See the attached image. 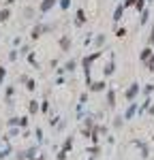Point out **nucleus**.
<instances>
[{
	"instance_id": "9",
	"label": "nucleus",
	"mask_w": 154,
	"mask_h": 160,
	"mask_svg": "<svg viewBox=\"0 0 154 160\" xmlns=\"http://www.w3.org/2000/svg\"><path fill=\"white\" fill-rule=\"evenodd\" d=\"M84 24H86V11L79 9V11L75 13V26H84Z\"/></svg>"
},
{
	"instance_id": "24",
	"label": "nucleus",
	"mask_w": 154,
	"mask_h": 160,
	"mask_svg": "<svg viewBox=\"0 0 154 160\" xmlns=\"http://www.w3.org/2000/svg\"><path fill=\"white\" fill-rule=\"evenodd\" d=\"M13 47H22V37H15V38H13Z\"/></svg>"
},
{
	"instance_id": "23",
	"label": "nucleus",
	"mask_w": 154,
	"mask_h": 160,
	"mask_svg": "<svg viewBox=\"0 0 154 160\" xmlns=\"http://www.w3.org/2000/svg\"><path fill=\"white\" fill-rule=\"evenodd\" d=\"M41 111H43V113H47V111H49V102H47V100H43V102H41Z\"/></svg>"
},
{
	"instance_id": "17",
	"label": "nucleus",
	"mask_w": 154,
	"mask_h": 160,
	"mask_svg": "<svg viewBox=\"0 0 154 160\" xmlns=\"http://www.w3.org/2000/svg\"><path fill=\"white\" fill-rule=\"evenodd\" d=\"M94 45H96V47H103V45H105V37H103V34H99V37L94 38Z\"/></svg>"
},
{
	"instance_id": "19",
	"label": "nucleus",
	"mask_w": 154,
	"mask_h": 160,
	"mask_svg": "<svg viewBox=\"0 0 154 160\" xmlns=\"http://www.w3.org/2000/svg\"><path fill=\"white\" fill-rule=\"evenodd\" d=\"M58 4H60V9H62V11H66V9L71 7V0H58Z\"/></svg>"
},
{
	"instance_id": "14",
	"label": "nucleus",
	"mask_w": 154,
	"mask_h": 160,
	"mask_svg": "<svg viewBox=\"0 0 154 160\" xmlns=\"http://www.w3.org/2000/svg\"><path fill=\"white\" fill-rule=\"evenodd\" d=\"M122 13H124V4H120V7H116V13H114V22H118V19L122 17Z\"/></svg>"
},
{
	"instance_id": "26",
	"label": "nucleus",
	"mask_w": 154,
	"mask_h": 160,
	"mask_svg": "<svg viewBox=\"0 0 154 160\" xmlns=\"http://www.w3.org/2000/svg\"><path fill=\"white\" fill-rule=\"evenodd\" d=\"M86 100H88V94H86V92H84V94H81V96H79V105H86Z\"/></svg>"
},
{
	"instance_id": "29",
	"label": "nucleus",
	"mask_w": 154,
	"mask_h": 160,
	"mask_svg": "<svg viewBox=\"0 0 154 160\" xmlns=\"http://www.w3.org/2000/svg\"><path fill=\"white\" fill-rule=\"evenodd\" d=\"M137 0H124V7H131V4H135Z\"/></svg>"
},
{
	"instance_id": "1",
	"label": "nucleus",
	"mask_w": 154,
	"mask_h": 160,
	"mask_svg": "<svg viewBox=\"0 0 154 160\" xmlns=\"http://www.w3.org/2000/svg\"><path fill=\"white\" fill-rule=\"evenodd\" d=\"M56 4H58V0H43V2L38 4V11H41V15H45V13H49Z\"/></svg>"
},
{
	"instance_id": "11",
	"label": "nucleus",
	"mask_w": 154,
	"mask_h": 160,
	"mask_svg": "<svg viewBox=\"0 0 154 160\" xmlns=\"http://www.w3.org/2000/svg\"><path fill=\"white\" fill-rule=\"evenodd\" d=\"M62 68H64V73H73V71L77 68V60H69V62L62 66Z\"/></svg>"
},
{
	"instance_id": "7",
	"label": "nucleus",
	"mask_w": 154,
	"mask_h": 160,
	"mask_svg": "<svg viewBox=\"0 0 154 160\" xmlns=\"http://www.w3.org/2000/svg\"><path fill=\"white\" fill-rule=\"evenodd\" d=\"M107 107H109V109H114V107H116V90H114V88L107 90Z\"/></svg>"
},
{
	"instance_id": "12",
	"label": "nucleus",
	"mask_w": 154,
	"mask_h": 160,
	"mask_svg": "<svg viewBox=\"0 0 154 160\" xmlns=\"http://www.w3.org/2000/svg\"><path fill=\"white\" fill-rule=\"evenodd\" d=\"M103 75H105V77H109V75H114V60H109V62H107V66L103 68Z\"/></svg>"
},
{
	"instance_id": "16",
	"label": "nucleus",
	"mask_w": 154,
	"mask_h": 160,
	"mask_svg": "<svg viewBox=\"0 0 154 160\" xmlns=\"http://www.w3.org/2000/svg\"><path fill=\"white\" fill-rule=\"evenodd\" d=\"M30 45H24V43H22V47H19V56H28V53H30Z\"/></svg>"
},
{
	"instance_id": "5",
	"label": "nucleus",
	"mask_w": 154,
	"mask_h": 160,
	"mask_svg": "<svg viewBox=\"0 0 154 160\" xmlns=\"http://www.w3.org/2000/svg\"><path fill=\"white\" fill-rule=\"evenodd\" d=\"M60 49L71 51V34H62V37H60Z\"/></svg>"
},
{
	"instance_id": "20",
	"label": "nucleus",
	"mask_w": 154,
	"mask_h": 160,
	"mask_svg": "<svg viewBox=\"0 0 154 160\" xmlns=\"http://www.w3.org/2000/svg\"><path fill=\"white\" fill-rule=\"evenodd\" d=\"M7 124H9V126H19V118H15V115H13V118L7 120Z\"/></svg>"
},
{
	"instance_id": "30",
	"label": "nucleus",
	"mask_w": 154,
	"mask_h": 160,
	"mask_svg": "<svg viewBox=\"0 0 154 160\" xmlns=\"http://www.w3.org/2000/svg\"><path fill=\"white\" fill-rule=\"evenodd\" d=\"M11 4H15V0H4V7H11Z\"/></svg>"
},
{
	"instance_id": "28",
	"label": "nucleus",
	"mask_w": 154,
	"mask_h": 160,
	"mask_svg": "<svg viewBox=\"0 0 154 160\" xmlns=\"http://www.w3.org/2000/svg\"><path fill=\"white\" fill-rule=\"evenodd\" d=\"M114 126H116V128H120V126H122V118H116V122H114Z\"/></svg>"
},
{
	"instance_id": "10",
	"label": "nucleus",
	"mask_w": 154,
	"mask_h": 160,
	"mask_svg": "<svg viewBox=\"0 0 154 160\" xmlns=\"http://www.w3.org/2000/svg\"><path fill=\"white\" fill-rule=\"evenodd\" d=\"M137 92H139V86H137V83H133V86L126 90V98H128V100H133L135 96H137Z\"/></svg>"
},
{
	"instance_id": "15",
	"label": "nucleus",
	"mask_w": 154,
	"mask_h": 160,
	"mask_svg": "<svg viewBox=\"0 0 154 160\" xmlns=\"http://www.w3.org/2000/svg\"><path fill=\"white\" fill-rule=\"evenodd\" d=\"M17 58H19V49H15V47H13V49L9 51V60H11V62H15Z\"/></svg>"
},
{
	"instance_id": "25",
	"label": "nucleus",
	"mask_w": 154,
	"mask_h": 160,
	"mask_svg": "<svg viewBox=\"0 0 154 160\" xmlns=\"http://www.w3.org/2000/svg\"><path fill=\"white\" fill-rule=\"evenodd\" d=\"M9 152H11V148H9V145H7V148H2V149H0V158H4Z\"/></svg>"
},
{
	"instance_id": "3",
	"label": "nucleus",
	"mask_w": 154,
	"mask_h": 160,
	"mask_svg": "<svg viewBox=\"0 0 154 160\" xmlns=\"http://www.w3.org/2000/svg\"><path fill=\"white\" fill-rule=\"evenodd\" d=\"M26 22H32L34 17H37V11H34V7H24V11H22Z\"/></svg>"
},
{
	"instance_id": "6",
	"label": "nucleus",
	"mask_w": 154,
	"mask_h": 160,
	"mask_svg": "<svg viewBox=\"0 0 154 160\" xmlns=\"http://www.w3.org/2000/svg\"><path fill=\"white\" fill-rule=\"evenodd\" d=\"M41 34H43V22H38V24L32 28V32H30V38H32V41H37V38H41Z\"/></svg>"
},
{
	"instance_id": "31",
	"label": "nucleus",
	"mask_w": 154,
	"mask_h": 160,
	"mask_svg": "<svg viewBox=\"0 0 154 160\" xmlns=\"http://www.w3.org/2000/svg\"><path fill=\"white\" fill-rule=\"evenodd\" d=\"M0 7H2V0H0Z\"/></svg>"
},
{
	"instance_id": "8",
	"label": "nucleus",
	"mask_w": 154,
	"mask_h": 160,
	"mask_svg": "<svg viewBox=\"0 0 154 160\" xmlns=\"http://www.w3.org/2000/svg\"><path fill=\"white\" fill-rule=\"evenodd\" d=\"M105 86H107L105 81H92L88 88H90V92H103V90H105Z\"/></svg>"
},
{
	"instance_id": "4",
	"label": "nucleus",
	"mask_w": 154,
	"mask_h": 160,
	"mask_svg": "<svg viewBox=\"0 0 154 160\" xmlns=\"http://www.w3.org/2000/svg\"><path fill=\"white\" fill-rule=\"evenodd\" d=\"M38 111H41V102L32 98L30 102H28V115H37Z\"/></svg>"
},
{
	"instance_id": "18",
	"label": "nucleus",
	"mask_w": 154,
	"mask_h": 160,
	"mask_svg": "<svg viewBox=\"0 0 154 160\" xmlns=\"http://www.w3.org/2000/svg\"><path fill=\"white\" fill-rule=\"evenodd\" d=\"M28 120H30V115H22L19 118V128H26L28 126Z\"/></svg>"
},
{
	"instance_id": "2",
	"label": "nucleus",
	"mask_w": 154,
	"mask_h": 160,
	"mask_svg": "<svg viewBox=\"0 0 154 160\" xmlns=\"http://www.w3.org/2000/svg\"><path fill=\"white\" fill-rule=\"evenodd\" d=\"M11 15H13L11 7H0V24H7L11 19Z\"/></svg>"
},
{
	"instance_id": "22",
	"label": "nucleus",
	"mask_w": 154,
	"mask_h": 160,
	"mask_svg": "<svg viewBox=\"0 0 154 160\" xmlns=\"http://www.w3.org/2000/svg\"><path fill=\"white\" fill-rule=\"evenodd\" d=\"M4 77H7V68H4V66H0V86H2Z\"/></svg>"
},
{
	"instance_id": "21",
	"label": "nucleus",
	"mask_w": 154,
	"mask_h": 160,
	"mask_svg": "<svg viewBox=\"0 0 154 160\" xmlns=\"http://www.w3.org/2000/svg\"><path fill=\"white\" fill-rule=\"evenodd\" d=\"M19 135V126H11V130H9V137H17Z\"/></svg>"
},
{
	"instance_id": "27",
	"label": "nucleus",
	"mask_w": 154,
	"mask_h": 160,
	"mask_svg": "<svg viewBox=\"0 0 154 160\" xmlns=\"http://www.w3.org/2000/svg\"><path fill=\"white\" fill-rule=\"evenodd\" d=\"M34 135H37V139L41 141V139H43V130H41V128H37V130H34Z\"/></svg>"
},
{
	"instance_id": "13",
	"label": "nucleus",
	"mask_w": 154,
	"mask_h": 160,
	"mask_svg": "<svg viewBox=\"0 0 154 160\" xmlns=\"http://www.w3.org/2000/svg\"><path fill=\"white\" fill-rule=\"evenodd\" d=\"M24 86H26V90H28V92H34V90H37V81H34V79H28Z\"/></svg>"
}]
</instances>
